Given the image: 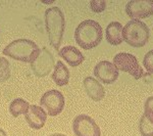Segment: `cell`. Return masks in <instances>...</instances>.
Wrapping results in <instances>:
<instances>
[{
  "label": "cell",
  "instance_id": "cell-1",
  "mask_svg": "<svg viewBox=\"0 0 153 136\" xmlns=\"http://www.w3.org/2000/svg\"><path fill=\"white\" fill-rule=\"evenodd\" d=\"M102 27L93 19H86L82 22L75 31L76 44L85 50H89L98 46L102 41Z\"/></svg>",
  "mask_w": 153,
  "mask_h": 136
},
{
  "label": "cell",
  "instance_id": "cell-2",
  "mask_svg": "<svg viewBox=\"0 0 153 136\" xmlns=\"http://www.w3.org/2000/svg\"><path fill=\"white\" fill-rule=\"evenodd\" d=\"M45 25L51 46L58 50L62 42V37L65 29V14L59 7L53 6L46 9Z\"/></svg>",
  "mask_w": 153,
  "mask_h": 136
},
{
  "label": "cell",
  "instance_id": "cell-3",
  "mask_svg": "<svg viewBox=\"0 0 153 136\" xmlns=\"http://www.w3.org/2000/svg\"><path fill=\"white\" fill-rule=\"evenodd\" d=\"M40 52V47L33 40H29V39L14 40L3 49L4 55L9 56L16 61L30 64L35 61Z\"/></svg>",
  "mask_w": 153,
  "mask_h": 136
},
{
  "label": "cell",
  "instance_id": "cell-4",
  "mask_svg": "<svg viewBox=\"0 0 153 136\" xmlns=\"http://www.w3.org/2000/svg\"><path fill=\"white\" fill-rule=\"evenodd\" d=\"M150 32L147 25L140 19H131L123 29L124 41L130 46L141 48L147 44Z\"/></svg>",
  "mask_w": 153,
  "mask_h": 136
},
{
  "label": "cell",
  "instance_id": "cell-5",
  "mask_svg": "<svg viewBox=\"0 0 153 136\" xmlns=\"http://www.w3.org/2000/svg\"><path fill=\"white\" fill-rule=\"evenodd\" d=\"M113 65L118 71L130 74L135 79L139 80L144 76L142 67L135 55L128 52H120L113 58Z\"/></svg>",
  "mask_w": 153,
  "mask_h": 136
},
{
  "label": "cell",
  "instance_id": "cell-6",
  "mask_svg": "<svg viewBox=\"0 0 153 136\" xmlns=\"http://www.w3.org/2000/svg\"><path fill=\"white\" fill-rule=\"evenodd\" d=\"M65 100L62 93L58 90H49L45 92L40 99V105L47 110V115L55 117L65 108Z\"/></svg>",
  "mask_w": 153,
  "mask_h": 136
},
{
  "label": "cell",
  "instance_id": "cell-7",
  "mask_svg": "<svg viewBox=\"0 0 153 136\" xmlns=\"http://www.w3.org/2000/svg\"><path fill=\"white\" fill-rule=\"evenodd\" d=\"M73 130L76 136H101L99 126L87 115L76 116L73 122Z\"/></svg>",
  "mask_w": 153,
  "mask_h": 136
},
{
  "label": "cell",
  "instance_id": "cell-8",
  "mask_svg": "<svg viewBox=\"0 0 153 136\" xmlns=\"http://www.w3.org/2000/svg\"><path fill=\"white\" fill-rule=\"evenodd\" d=\"M54 66H55V63H54L52 53L46 47H43L38 58L31 64V69L37 77L43 78L48 76L49 73H51Z\"/></svg>",
  "mask_w": 153,
  "mask_h": 136
},
{
  "label": "cell",
  "instance_id": "cell-9",
  "mask_svg": "<svg viewBox=\"0 0 153 136\" xmlns=\"http://www.w3.org/2000/svg\"><path fill=\"white\" fill-rule=\"evenodd\" d=\"M126 13L133 19L149 18L153 14V0H132L126 5Z\"/></svg>",
  "mask_w": 153,
  "mask_h": 136
},
{
  "label": "cell",
  "instance_id": "cell-10",
  "mask_svg": "<svg viewBox=\"0 0 153 136\" xmlns=\"http://www.w3.org/2000/svg\"><path fill=\"white\" fill-rule=\"evenodd\" d=\"M118 70L112 63L102 61L98 63L94 68V76L104 84H112L118 78Z\"/></svg>",
  "mask_w": 153,
  "mask_h": 136
},
{
  "label": "cell",
  "instance_id": "cell-11",
  "mask_svg": "<svg viewBox=\"0 0 153 136\" xmlns=\"http://www.w3.org/2000/svg\"><path fill=\"white\" fill-rule=\"evenodd\" d=\"M25 119L32 129L39 130L44 127L47 120V114L39 105H30L28 112L25 114Z\"/></svg>",
  "mask_w": 153,
  "mask_h": 136
},
{
  "label": "cell",
  "instance_id": "cell-12",
  "mask_svg": "<svg viewBox=\"0 0 153 136\" xmlns=\"http://www.w3.org/2000/svg\"><path fill=\"white\" fill-rule=\"evenodd\" d=\"M84 88L89 97L94 101H100L105 96V89L98 80L93 77H87L84 80Z\"/></svg>",
  "mask_w": 153,
  "mask_h": 136
},
{
  "label": "cell",
  "instance_id": "cell-13",
  "mask_svg": "<svg viewBox=\"0 0 153 136\" xmlns=\"http://www.w3.org/2000/svg\"><path fill=\"white\" fill-rule=\"evenodd\" d=\"M58 55L61 56L71 67H79L85 61L83 53L74 46H65L58 51Z\"/></svg>",
  "mask_w": 153,
  "mask_h": 136
},
{
  "label": "cell",
  "instance_id": "cell-14",
  "mask_svg": "<svg viewBox=\"0 0 153 136\" xmlns=\"http://www.w3.org/2000/svg\"><path fill=\"white\" fill-rule=\"evenodd\" d=\"M123 26L118 22H111L107 25L105 31L106 40L109 44L113 46L120 45L124 41V37H123Z\"/></svg>",
  "mask_w": 153,
  "mask_h": 136
},
{
  "label": "cell",
  "instance_id": "cell-15",
  "mask_svg": "<svg viewBox=\"0 0 153 136\" xmlns=\"http://www.w3.org/2000/svg\"><path fill=\"white\" fill-rule=\"evenodd\" d=\"M52 80L59 87L68 85V82H70V71L62 61H58L54 66Z\"/></svg>",
  "mask_w": 153,
  "mask_h": 136
},
{
  "label": "cell",
  "instance_id": "cell-16",
  "mask_svg": "<svg viewBox=\"0 0 153 136\" xmlns=\"http://www.w3.org/2000/svg\"><path fill=\"white\" fill-rule=\"evenodd\" d=\"M29 102L23 98H16L9 105V113L11 114L12 117L16 118L19 115H25L29 110Z\"/></svg>",
  "mask_w": 153,
  "mask_h": 136
},
{
  "label": "cell",
  "instance_id": "cell-17",
  "mask_svg": "<svg viewBox=\"0 0 153 136\" xmlns=\"http://www.w3.org/2000/svg\"><path fill=\"white\" fill-rule=\"evenodd\" d=\"M10 78V67L5 58H0V82H5Z\"/></svg>",
  "mask_w": 153,
  "mask_h": 136
},
{
  "label": "cell",
  "instance_id": "cell-18",
  "mask_svg": "<svg viewBox=\"0 0 153 136\" xmlns=\"http://www.w3.org/2000/svg\"><path fill=\"white\" fill-rule=\"evenodd\" d=\"M139 130L142 136H153V125L150 124L143 115L139 122Z\"/></svg>",
  "mask_w": 153,
  "mask_h": 136
},
{
  "label": "cell",
  "instance_id": "cell-19",
  "mask_svg": "<svg viewBox=\"0 0 153 136\" xmlns=\"http://www.w3.org/2000/svg\"><path fill=\"white\" fill-rule=\"evenodd\" d=\"M144 116L147 121L153 125V96L148 97L144 105Z\"/></svg>",
  "mask_w": 153,
  "mask_h": 136
},
{
  "label": "cell",
  "instance_id": "cell-20",
  "mask_svg": "<svg viewBox=\"0 0 153 136\" xmlns=\"http://www.w3.org/2000/svg\"><path fill=\"white\" fill-rule=\"evenodd\" d=\"M143 65L149 74H153V49L145 54L143 58Z\"/></svg>",
  "mask_w": 153,
  "mask_h": 136
},
{
  "label": "cell",
  "instance_id": "cell-21",
  "mask_svg": "<svg viewBox=\"0 0 153 136\" xmlns=\"http://www.w3.org/2000/svg\"><path fill=\"white\" fill-rule=\"evenodd\" d=\"M90 7L92 11L99 13V12L104 11V9L106 8V1L104 0H92V1H90Z\"/></svg>",
  "mask_w": 153,
  "mask_h": 136
},
{
  "label": "cell",
  "instance_id": "cell-22",
  "mask_svg": "<svg viewBox=\"0 0 153 136\" xmlns=\"http://www.w3.org/2000/svg\"><path fill=\"white\" fill-rule=\"evenodd\" d=\"M0 136H7L6 133L4 132V130H2L1 128H0Z\"/></svg>",
  "mask_w": 153,
  "mask_h": 136
},
{
  "label": "cell",
  "instance_id": "cell-23",
  "mask_svg": "<svg viewBox=\"0 0 153 136\" xmlns=\"http://www.w3.org/2000/svg\"><path fill=\"white\" fill-rule=\"evenodd\" d=\"M49 136H66V135L61 134V133H54V134H51V135H49Z\"/></svg>",
  "mask_w": 153,
  "mask_h": 136
}]
</instances>
